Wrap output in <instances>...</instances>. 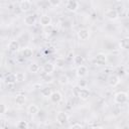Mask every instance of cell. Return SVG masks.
I'll return each mask as SVG.
<instances>
[{
	"mask_svg": "<svg viewBox=\"0 0 129 129\" xmlns=\"http://www.w3.org/2000/svg\"><path fill=\"white\" fill-rule=\"evenodd\" d=\"M55 119H56V122L59 125H66L69 121V115L63 111H59V112H57V114L55 116Z\"/></svg>",
	"mask_w": 129,
	"mask_h": 129,
	"instance_id": "7a4b0ae2",
	"label": "cell"
},
{
	"mask_svg": "<svg viewBox=\"0 0 129 129\" xmlns=\"http://www.w3.org/2000/svg\"><path fill=\"white\" fill-rule=\"evenodd\" d=\"M7 111H8V107H7L4 103H1V105H0V113H1L2 115H4Z\"/></svg>",
	"mask_w": 129,
	"mask_h": 129,
	"instance_id": "f1b7e54d",
	"label": "cell"
},
{
	"mask_svg": "<svg viewBox=\"0 0 129 129\" xmlns=\"http://www.w3.org/2000/svg\"><path fill=\"white\" fill-rule=\"evenodd\" d=\"M51 17L47 14H43L40 16V19H39V24L43 27H47V26H50L51 25Z\"/></svg>",
	"mask_w": 129,
	"mask_h": 129,
	"instance_id": "52a82bcc",
	"label": "cell"
},
{
	"mask_svg": "<svg viewBox=\"0 0 129 129\" xmlns=\"http://www.w3.org/2000/svg\"><path fill=\"white\" fill-rule=\"evenodd\" d=\"M77 34H78L79 39H81V40H87V39H89V37H90V35H91L90 30L87 29V28H81V29L78 31Z\"/></svg>",
	"mask_w": 129,
	"mask_h": 129,
	"instance_id": "9c48e42d",
	"label": "cell"
},
{
	"mask_svg": "<svg viewBox=\"0 0 129 129\" xmlns=\"http://www.w3.org/2000/svg\"><path fill=\"white\" fill-rule=\"evenodd\" d=\"M17 128L18 129H27L28 128V124H27V122L26 121H19L18 123H17Z\"/></svg>",
	"mask_w": 129,
	"mask_h": 129,
	"instance_id": "4316f807",
	"label": "cell"
},
{
	"mask_svg": "<svg viewBox=\"0 0 129 129\" xmlns=\"http://www.w3.org/2000/svg\"><path fill=\"white\" fill-rule=\"evenodd\" d=\"M77 96L79 97V99L85 101V100H88V99H89V97L91 96V93H90V91H89L88 89H86V88H80V89L78 90Z\"/></svg>",
	"mask_w": 129,
	"mask_h": 129,
	"instance_id": "5b68a950",
	"label": "cell"
},
{
	"mask_svg": "<svg viewBox=\"0 0 129 129\" xmlns=\"http://www.w3.org/2000/svg\"><path fill=\"white\" fill-rule=\"evenodd\" d=\"M31 2L29 0H23L19 2V8L22 12H28L31 9Z\"/></svg>",
	"mask_w": 129,
	"mask_h": 129,
	"instance_id": "30bf717a",
	"label": "cell"
},
{
	"mask_svg": "<svg viewBox=\"0 0 129 129\" xmlns=\"http://www.w3.org/2000/svg\"><path fill=\"white\" fill-rule=\"evenodd\" d=\"M54 66L58 69H62L64 67V58L62 57H57L54 61Z\"/></svg>",
	"mask_w": 129,
	"mask_h": 129,
	"instance_id": "484cf974",
	"label": "cell"
},
{
	"mask_svg": "<svg viewBox=\"0 0 129 129\" xmlns=\"http://www.w3.org/2000/svg\"><path fill=\"white\" fill-rule=\"evenodd\" d=\"M4 82L7 84V85H12L14 83H16V78H15V74H8L5 79H4Z\"/></svg>",
	"mask_w": 129,
	"mask_h": 129,
	"instance_id": "ffe728a7",
	"label": "cell"
},
{
	"mask_svg": "<svg viewBox=\"0 0 129 129\" xmlns=\"http://www.w3.org/2000/svg\"><path fill=\"white\" fill-rule=\"evenodd\" d=\"M39 112V107L36 105V104H30L28 107H27V113L31 116H35L37 115Z\"/></svg>",
	"mask_w": 129,
	"mask_h": 129,
	"instance_id": "9a60e30c",
	"label": "cell"
},
{
	"mask_svg": "<svg viewBox=\"0 0 129 129\" xmlns=\"http://www.w3.org/2000/svg\"><path fill=\"white\" fill-rule=\"evenodd\" d=\"M91 129H103L101 126H94V127H92Z\"/></svg>",
	"mask_w": 129,
	"mask_h": 129,
	"instance_id": "d6a6232c",
	"label": "cell"
},
{
	"mask_svg": "<svg viewBox=\"0 0 129 129\" xmlns=\"http://www.w3.org/2000/svg\"><path fill=\"white\" fill-rule=\"evenodd\" d=\"M49 100H50V102H52V103H54V104H57V103H59V102L62 100V96H61L60 92H58V91H53V93H52L51 96L49 97Z\"/></svg>",
	"mask_w": 129,
	"mask_h": 129,
	"instance_id": "8fae6325",
	"label": "cell"
},
{
	"mask_svg": "<svg viewBox=\"0 0 129 129\" xmlns=\"http://www.w3.org/2000/svg\"><path fill=\"white\" fill-rule=\"evenodd\" d=\"M128 114H129V109H128Z\"/></svg>",
	"mask_w": 129,
	"mask_h": 129,
	"instance_id": "e575fe53",
	"label": "cell"
},
{
	"mask_svg": "<svg viewBox=\"0 0 129 129\" xmlns=\"http://www.w3.org/2000/svg\"><path fill=\"white\" fill-rule=\"evenodd\" d=\"M7 48L12 52H16L19 49V42L17 40H10L7 44Z\"/></svg>",
	"mask_w": 129,
	"mask_h": 129,
	"instance_id": "5bb4252c",
	"label": "cell"
},
{
	"mask_svg": "<svg viewBox=\"0 0 129 129\" xmlns=\"http://www.w3.org/2000/svg\"><path fill=\"white\" fill-rule=\"evenodd\" d=\"M105 16L107 19L113 21V20H116L119 18V12L114 8H110V9H107L105 11Z\"/></svg>",
	"mask_w": 129,
	"mask_h": 129,
	"instance_id": "3957f363",
	"label": "cell"
},
{
	"mask_svg": "<svg viewBox=\"0 0 129 129\" xmlns=\"http://www.w3.org/2000/svg\"><path fill=\"white\" fill-rule=\"evenodd\" d=\"M80 6V3L76 0H69L66 3V8L71 12H76Z\"/></svg>",
	"mask_w": 129,
	"mask_h": 129,
	"instance_id": "8992f818",
	"label": "cell"
},
{
	"mask_svg": "<svg viewBox=\"0 0 129 129\" xmlns=\"http://www.w3.org/2000/svg\"><path fill=\"white\" fill-rule=\"evenodd\" d=\"M35 21H36V16H35V14H28V15H26V16L24 17V19H23L24 24H25V25H28V26L33 25V24L35 23Z\"/></svg>",
	"mask_w": 129,
	"mask_h": 129,
	"instance_id": "7c38bea8",
	"label": "cell"
},
{
	"mask_svg": "<svg viewBox=\"0 0 129 129\" xmlns=\"http://www.w3.org/2000/svg\"><path fill=\"white\" fill-rule=\"evenodd\" d=\"M124 75H125V71L123 69H118V75L117 76L119 77V76H124Z\"/></svg>",
	"mask_w": 129,
	"mask_h": 129,
	"instance_id": "1f68e13d",
	"label": "cell"
},
{
	"mask_svg": "<svg viewBox=\"0 0 129 129\" xmlns=\"http://www.w3.org/2000/svg\"><path fill=\"white\" fill-rule=\"evenodd\" d=\"M21 54L23 57L25 58H29L33 55V50L30 48V47H24L22 50H21Z\"/></svg>",
	"mask_w": 129,
	"mask_h": 129,
	"instance_id": "d6986e66",
	"label": "cell"
},
{
	"mask_svg": "<svg viewBox=\"0 0 129 129\" xmlns=\"http://www.w3.org/2000/svg\"><path fill=\"white\" fill-rule=\"evenodd\" d=\"M121 129H129V126H128V125H124Z\"/></svg>",
	"mask_w": 129,
	"mask_h": 129,
	"instance_id": "836d02e7",
	"label": "cell"
},
{
	"mask_svg": "<svg viewBox=\"0 0 129 129\" xmlns=\"http://www.w3.org/2000/svg\"><path fill=\"white\" fill-rule=\"evenodd\" d=\"M54 69H55L54 63H52V62H50V61L45 62V63L43 64V67H42V70H43V72H44L45 74H51V73L54 71Z\"/></svg>",
	"mask_w": 129,
	"mask_h": 129,
	"instance_id": "2e32d148",
	"label": "cell"
},
{
	"mask_svg": "<svg viewBox=\"0 0 129 129\" xmlns=\"http://www.w3.org/2000/svg\"><path fill=\"white\" fill-rule=\"evenodd\" d=\"M28 70H29L31 73L35 74V73H38V71L40 70V67H39V64H38L37 62H31V63L29 64V67H28Z\"/></svg>",
	"mask_w": 129,
	"mask_h": 129,
	"instance_id": "cb8c5ba5",
	"label": "cell"
},
{
	"mask_svg": "<svg viewBox=\"0 0 129 129\" xmlns=\"http://www.w3.org/2000/svg\"><path fill=\"white\" fill-rule=\"evenodd\" d=\"M26 102V96L23 95V94H18L16 95L15 97V104L18 105V106H22L24 105Z\"/></svg>",
	"mask_w": 129,
	"mask_h": 129,
	"instance_id": "e0dca14e",
	"label": "cell"
},
{
	"mask_svg": "<svg viewBox=\"0 0 129 129\" xmlns=\"http://www.w3.org/2000/svg\"><path fill=\"white\" fill-rule=\"evenodd\" d=\"M42 80L45 82V83H51L53 78L51 76V74H45L44 76H42Z\"/></svg>",
	"mask_w": 129,
	"mask_h": 129,
	"instance_id": "83f0119b",
	"label": "cell"
},
{
	"mask_svg": "<svg viewBox=\"0 0 129 129\" xmlns=\"http://www.w3.org/2000/svg\"><path fill=\"white\" fill-rule=\"evenodd\" d=\"M107 83L110 87H116L120 83V78L117 75H110L107 79Z\"/></svg>",
	"mask_w": 129,
	"mask_h": 129,
	"instance_id": "ba28073f",
	"label": "cell"
},
{
	"mask_svg": "<svg viewBox=\"0 0 129 129\" xmlns=\"http://www.w3.org/2000/svg\"><path fill=\"white\" fill-rule=\"evenodd\" d=\"M119 45L122 49L124 50H129V36H125L123 37L120 42H119Z\"/></svg>",
	"mask_w": 129,
	"mask_h": 129,
	"instance_id": "ac0fdd59",
	"label": "cell"
},
{
	"mask_svg": "<svg viewBox=\"0 0 129 129\" xmlns=\"http://www.w3.org/2000/svg\"><path fill=\"white\" fill-rule=\"evenodd\" d=\"M73 61H74L75 64H77L78 67H80L84 62V57L82 55H80V54H76L75 57H74V59H73Z\"/></svg>",
	"mask_w": 129,
	"mask_h": 129,
	"instance_id": "d4e9b609",
	"label": "cell"
},
{
	"mask_svg": "<svg viewBox=\"0 0 129 129\" xmlns=\"http://www.w3.org/2000/svg\"><path fill=\"white\" fill-rule=\"evenodd\" d=\"M52 93H53V91H52V89L49 88V87H44V88H42V89L40 90V94H41V96H43V97H50Z\"/></svg>",
	"mask_w": 129,
	"mask_h": 129,
	"instance_id": "44dd1931",
	"label": "cell"
},
{
	"mask_svg": "<svg viewBox=\"0 0 129 129\" xmlns=\"http://www.w3.org/2000/svg\"><path fill=\"white\" fill-rule=\"evenodd\" d=\"M60 3H61V2H60L59 0H57V1H55V0H51V1L48 2L49 5H51V6H55V7L58 6V5H60Z\"/></svg>",
	"mask_w": 129,
	"mask_h": 129,
	"instance_id": "4dcf8cb0",
	"label": "cell"
},
{
	"mask_svg": "<svg viewBox=\"0 0 129 129\" xmlns=\"http://www.w3.org/2000/svg\"><path fill=\"white\" fill-rule=\"evenodd\" d=\"M128 101V94L126 92L120 91L114 95V103L115 104H124Z\"/></svg>",
	"mask_w": 129,
	"mask_h": 129,
	"instance_id": "6da1fadb",
	"label": "cell"
},
{
	"mask_svg": "<svg viewBox=\"0 0 129 129\" xmlns=\"http://www.w3.org/2000/svg\"><path fill=\"white\" fill-rule=\"evenodd\" d=\"M94 62L97 66H104V64H106V62H107V56H106V54L105 53H102V52L97 53V55L95 56Z\"/></svg>",
	"mask_w": 129,
	"mask_h": 129,
	"instance_id": "277c9868",
	"label": "cell"
},
{
	"mask_svg": "<svg viewBox=\"0 0 129 129\" xmlns=\"http://www.w3.org/2000/svg\"><path fill=\"white\" fill-rule=\"evenodd\" d=\"M69 77L66 75V74H62V75H60L59 76V78H58V84L59 85H61V86H66V85H68L69 84Z\"/></svg>",
	"mask_w": 129,
	"mask_h": 129,
	"instance_id": "7402d4cb",
	"label": "cell"
},
{
	"mask_svg": "<svg viewBox=\"0 0 129 129\" xmlns=\"http://www.w3.org/2000/svg\"><path fill=\"white\" fill-rule=\"evenodd\" d=\"M76 74H77V76H78L79 78H84V77L87 76V74H88V68H87L86 66L82 64V66H80V67L77 68Z\"/></svg>",
	"mask_w": 129,
	"mask_h": 129,
	"instance_id": "4fadbf2b",
	"label": "cell"
},
{
	"mask_svg": "<svg viewBox=\"0 0 129 129\" xmlns=\"http://www.w3.org/2000/svg\"><path fill=\"white\" fill-rule=\"evenodd\" d=\"M15 78H16V82L22 83V82L25 81L26 76H25V74H24L23 72H16V73H15Z\"/></svg>",
	"mask_w": 129,
	"mask_h": 129,
	"instance_id": "603a6c76",
	"label": "cell"
},
{
	"mask_svg": "<svg viewBox=\"0 0 129 129\" xmlns=\"http://www.w3.org/2000/svg\"><path fill=\"white\" fill-rule=\"evenodd\" d=\"M70 129H84V128L80 123H75L70 127Z\"/></svg>",
	"mask_w": 129,
	"mask_h": 129,
	"instance_id": "f546056e",
	"label": "cell"
}]
</instances>
